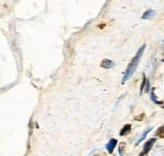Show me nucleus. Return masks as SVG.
<instances>
[{
	"label": "nucleus",
	"instance_id": "nucleus-1",
	"mask_svg": "<svg viewBox=\"0 0 164 156\" xmlns=\"http://www.w3.org/2000/svg\"><path fill=\"white\" fill-rule=\"evenodd\" d=\"M145 48H146V45L143 44V46L139 49V51H138V52L136 53V55H135V57L133 58L132 60L130 61V64H129L127 68H126L124 76H123V78H122V83H125V82L128 80L129 78L133 75L134 72H135V70L137 69V67L139 65L140 59L142 58L143 52L145 51Z\"/></svg>",
	"mask_w": 164,
	"mask_h": 156
},
{
	"label": "nucleus",
	"instance_id": "nucleus-2",
	"mask_svg": "<svg viewBox=\"0 0 164 156\" xmlns=\"http://www.w3.org/2000/svg\"><path fill=\"white\" fill-rule=\"evenodd\" d=\"M155 141H156V139H149L147 143H146L145 145H144V147H143V153H142L143 155V154H147L151 150L152 147L154 146V144H155Z\"/></svg>",
	"mask_w": 164,
	"mask_h": 156
},
{
	"label": "nucleus",
	"instance_id": "nucleus-3",
	"mask_svg": "<svg viewBox=\"0 0 164 156\" xmlns=\"http://www.w3.org/2000/svg\"><path fill=\"white\" fill-rule=\"evenodd\" d=\"M118 143V140L116 139H111L108 142L107 145H106V149L108 150V151L109 152L110 154H112L115 148L116 145Z\"/></svg>",
	"mask_w": 164,
	"mask_h": 156
},
{
	"label": "nucleus",
	"instance_id": "nucleus-4",
	"mask_svg": "<svg viewBox=\"0 0 164 156\" xmlns=\"http://www.w3.org/2000/svg\"><path fill=\"white\" fill-rule=\"evenodd\" d=\"M101 67L105 69H111L115 67V63L111 59H104L102 61Z\"/></svg>",
	"mask_w": 164,
	"mask_h": 156
},
{
	"label": "nucleus",
	"instance_id": "nucleus-5",
	"mask_svg": "<svg viewBox=\"0 0 164 156\" xmlns=\"http://www.w3.org/2000/svg\"><path fill=\"white\" fill-rule=\"evenodd\" d=\"M130 130H131V125L130 124H126L125 125L123 128L120 131V135L121 136H123V135H126L127 134H129L130 132Z\"/></svg>",
	"mask_w": 164,
	"mask_h": 156
},
{
	"label": "nucleus",
	"instance_id": "nucleus-6",
	"mask_svg": "<svg viewBox=\"0 0 164 156\" xmlns=\"http://www.w3.org/2000/svg\"><path fill=\"white\" fill-rule=\"evenodd\" d=\"M154 15H155V11H154V10H148V11L144 12V14H143V16H142V19H149V18L152 17Z\"/></svg>",
	"mask_w": 164,
	"mask_h": 156
},
{
	"label": "nucleus",
	"instance_id": "nucleus-7",
	"mask_svg": "<svg viewBox=\"0 0 164 156\" xmlns=\"http://www.w3.org/2000/svg\"><path fill=\"white\" fill-rule=\"evenodd\" d=\"M151 130H152V127H151V128H149L148 130H147V131H146L145 132L143 133V135H142L141 137H140V139H139V140H138L136 145H139V144L140 143H141L142 141H143V140H144V139H146V137H147V135H148V134H149V132H151Z\"/></svg>",
	"mask_w": 164,
	"mask_h": 156
},
{
	"label": "nucleus",
	"instance_id": "nucleus-8",
	"mask_svg": "<svg viewBox=\"0 0 164 156\" xmlns=\"http://www.w3.org/2000/svg\"><path fill=\"white\" fill-rule=\"evenodd\" d=\"M150 87H151V83H150V80L147 79V82H146V91L147 93L150 92Z\"/></svg>",
	"mask_w": 164,
	"mask_h": 156
},
{
	"label": "nucleus",
	"instance_id": "nucleus-9",
	"mask_svg": "<svg viewBox=\"0 0 164 156\" xmlns=\"http://www.w3.org/2000/svg\"><path fill=\"white\" fill-rule=\"evenodd\" d=\"M143 84H142L141 86V90H140V95L142 94V92H143V88H144V86H145L146 82H147V80H146V77H145V74H143Z\"/></svg>",
	"mask_w": 164,
	"mask_h": 156
},
{
	"label": "nucleus",
	"instance_id": "nucleus-10",
	"mask_svg": "<svg viewBox=\"0 0 164 156\" xmlns=\"http://www.w3.org/2000/svg\"><path fill=\"white\" fill-rule=\"evenodd\" d=\"M151 99L153 100V102H155V103H159V102L157 101V99H156L155 95L154 92L151 93Z\"/></svg>",
	"mask_w": 164,
	"mask_h": 156
},
{
	"label": "nucleus",
	"instance_id": "nucleus-11",
	"mask_svg": "<svg viewBox=\"0 0 164 156\" xmlns=\"http://www.w3.org/2000/svg\"><path fill=\"white\" fill-rule=\"evenodd\" d=\"M141 156H143V154H142V155H141Z\"/></svg>",
	"mask_w": 164,
	"mask_h": 156
},
{
	"label": "nucleus",
	"instance_id": "nucleus-12",
	"mask_svg": "<svg viewBox=\"0 0 164 156\" xmlns=\"http://www.w3.org/2000/svg\"><path fill=\"white\" fill-rule=\"evenodd\" d=\"M163 41H164V40H163Z\"/></svg>",
	"mask_w": 164,
	"mask_h": 156
}]
</instances>
